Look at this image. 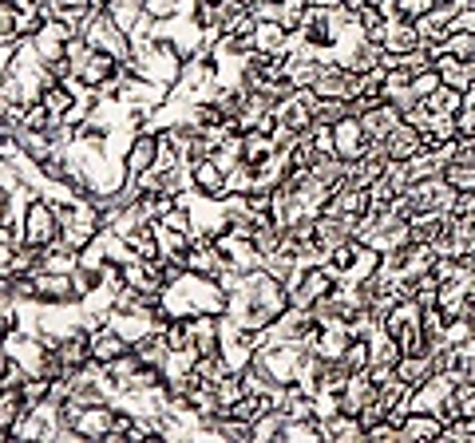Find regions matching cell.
Segmentation results:
<instances>
[{"label": "cell", "instance_id": "cell-1", "mask_svg": "<svg viewBox=\"0 0 475 443\" xmlns=\"http://www.w3.org/2000/svg\"><path fill=\"white\" fill-rule=\"evenodd\" d=\"M163 309L171 317H198V313H211V317H222L230 309V294L218 285V277H206V274H178L175 281H166L163 289Z\"/></svg>", "mask_w": 475, "mask_h": 443}, {"label": "cell", "instance_id": "cell-26", "mask_svg": "<svg viewBox=\"0 0 475 443\" xmlns=\"http://www.w3.org/2000/svg\"><path fill=\"white\" fill-rule=\"evenodd\" d=\"M309 147L317 150V155H336L333 123H313V127H309Z\"/></svg>", "mask_w": 475, "mask_h": 443}, {"label": "cell", "instance_id": "cell-16", "mask_svg": "<svg viewBox=\"0 0 475 443\" xmlns=\"http://www.w3.org/2000/svg\"><path fill=\"white\" fill-rule=\"evenodd\" d=\"M270 155H277L270 131H257V127H254V131H246V135H242V158H246V163L257 167V163H265Z\"/></svg>", "mask_w": 475, "mask_h": 443}, {"label": "cell", "instance_id": "cell-24", "mask_svg": "<svg viewBox=\"0 0 475 443\" xmlns=\"http://www.w3.org/2000/svg\"><path fill=\"white\" fill-rule=\"evenodd\" d=\"M107 16H112L123 32H131L139 20H143V5H139V0H115V5L107 8Z\"/></svg>", "mask_w": 475, "mask_h": 443}, {"label": "cell", "instance_id": "cell-25", "mask_svg": "<svg viewBox=\"0 0 475 443\" xmlns=\"http://www.w3.org/2000/svg\"><path fill=\"white\" fill-rule=\"evenodd\" d=\"M345 365H349V372H364V368H369L372 365V352H369V340H364V337H353L349 340V348H345Z\"/></svg>", "mask_w": 475, "mask_h": 443}, {"label": "cell", "instance_id": "cell-33", "mask_svg": "<svg viewBox=\"0 0 475 443\" xmlns=\"http://www.w3.org/2000/svg\"><path fill=\"white\" fill-rule=\"evenodd\" d=\"M471 258H475V254H471Z\"/></svg>", "mask_w": 475, "mask_h": 443}, {"label": "cell", "instance_id": "cell-31", "mask_svg": "<svg viewBox=\"0 0 475 443\" xmlns=\"http://www.w3.org/2000/svg\"><path fill=\"white\" fill-rule=\"evenodd\" d=\"M139 5H143V13L151 16V20H166V16L178 13V5H183V0H139Z\"/></svg>", "mask_w": 475, "mask_h": 443}, {"label": "cell", "instance_id": "cell-18", "mask_svg": "<svg viewBox=\"0 0 475 443\" xmlns=\"http://www.w3.org/2000/svg\"><path fill=\"white\" fill-rule=\"evenodd\" d=\"M277 123H285V127H293L297 131V135H309V127L317 123V119H313V111L309 107H305L301 104V99H285V104L282 107H277Z\"/></svg>", "mask_w": 475, "mask_h": 443}, {"label": "cell", "instance_id": "cell-12", "mask_svg": "<svg viewBox=\"0 0 475 443\" xmlns=\"http://www.w3.org/2000/svg\"><path fill=\"white\" fill-rule=\"evenodd\" d=\"M28 408L24 404V396H20V388L13 392V388H0V443H13V431H16V424L28 416Z\"/></svg>", "mask_w": 475, "mask_h": 443}, {"label": "cell", "instance_id": "cell-32", "mask_svg": "<svg viewBox=\"0 0 475 443\" xmlns=\"http://www.w3.org/2000/svg\"><path fill=\"white\" fill-rule=\"evenodd\" d=\"M452 32H475V8H463V13H455Z\"/></svg>", "mask_w": 475, "mask_h": 443}, {"label": "cell", "instance_id": "cell-10", "mask_svg": "<svg viewBox=\"0 0 475 443\" xmlns=\"http://www.w3.org/2000/svg\"><path fill=\"white\" fill-rule=\"evenodd\" d=\"M123 163H127V175H143V170H151L158 163V135H151V131H135Z\"/></svg>", "mask_w": 475, "mask_h": 443}, {"label": "cell", "instance_id": "cell-17", "mask_svg": "<svg viewBox=\"0 0 475 443\" xmlns=\"http://www.w3.org/2000/svg\"><path fill=\"white\" fill-rule=\"evenodd\" d=\"M135 357H139V365H155V368H163V360H166V352H171V345H166V337L158 329H151L143 340H135Z\"/></svg>", "mask_w": 475, "mask_h": 443}, {"label": "cell", "instance_id": "cell-20", "mask_svg": "<svg viewBox=\"0 0 475 443\" xmlns=\"http://www.w3.org/2000/svg\"><path fill=\"white\" fill-rule=\"evenodd\" d=\"M254 443H282V428H285V411L282 408H265L254 420Z\"/></svg>", "mask_w": 475, "mask_h": 443}, {"label": "cell", "instance_id": "cell-23", "mask_svg": "<svg viewBox=\"0 0 475 443\" xmlns=\"http://www.w3.org/2000/svg\"><path fill=\"white\" fill-rule=\"evenodd\" d=\"M444 183L455 186L460 194L475 190V163H460V158H455V163H448V167H444Z\"/></svg>", "mask_w": 475, "mask_h": 443}, {"label": "cell", "instance_id": "cell-6", "mask_svg": "<svg viewBox=\"0 0 475 443\" xmlns=\"http://www.w3.org/2000/svg\"><path fill=\"white\" fill-rule=\"evenodd\" d=\"M424 44V36H420V28H416V20H404V16H389V32H384V52H392V56H408L416 52V48Z\"/></svg>", "mask_w": 475, "mask_h": 443}, {"label": "cell", "instance_id": "cell-19", "mask_svg": "<svg viewBox=\"0 0 475 443\" xmlns=\"http://www.w3.org/2000/svg\"><path fill=\"white\" fill-rule=\"evenodd\" d=\"M396 376L404 380V384H424V380L432 376V365H428V352H408V357L396 360Z\"/></svg>", "mask_w": 475, "mask_h": 443}, {"label": "cell", "instance_id": "cell-3", "mask_svg": "<svg viewBox=\"0 0 475 443\" xmlns=\"http://www.w3.org/2000/svg\"><path fill=\"white\" fill-rule=\"evenodd\" d=\"M333 143H336V155L341 158H364L369 155V135H364V123L361 115H345L333 123Z\"/></svg>", "mask_w": 475, "mask_h": 443}, {"label": "cell", "instance_id": "cell-2", "mask_svg": "<svg viewBox=\"0 0 475 443\" xmlns=\"http://www.w3.org/2000/svg\"><path fill=\"white\" fill-rule=\"evenodd\" d=\"M20 230V241H28V246H52L59 238V218H56V206L48 203L44 194H32L24 206V214L16 222Z\"/></svg>", "mask_w": 475, "mask_h": 443}, {"label": "cell", "instance_id": "cell-5", "mask_svg": "<svg viewBox=\"0 0 475 443\" xmlns=\"http://www.w3.org/2000/svg\"><path fill=\"white\" fill-rule=\"evenodd\" d=\"M361 123H364V135H369V143H384V139H389L392 131L404 123V111L396 107V104H389V99H381V104H376L372 111H364Z\"/></svg>", "mask_w": 475, "mask_h": 443}, {"label": "cell", "instance_id": "cell-13", "mask_svg": "<svg viewBox=\"0 0 475 443\" xmlns=\"http://www.w3.org/2000/svg\"><path fill=\"white\" fill-rule=\"evenodd\" d=\"M254 48L265 56H290V28H282V20H262L254 28Z\"/></svg>", "mask_w": 475, "mask_h": 443}, {"label": "cell", "instance_id": "cell-8", "mask_svg": "<svg viewBox=\"0 0 475 443\" xmlns=\"http://www.w3.org/2000/svg\"><path fill=\"white\" fill-rule=\"evenodd\" d=\"M127 352H131V340H127L123 332H115L107 321L92 329V360H99V365H112V360L127 357Z\"/></svg>", "mask_w": 475, "mask_h": 443}, {"label": "cell", "instance_id": "cell-29", "mask_svg": "<svg viewBox=\"0 0 475 443\" xmlns=\"http://www.w3.org/2000/svg\"><path fill=\"white\" fill-rule=\"evenodd\" d=\"M435 87H444V79H440V72H435V68H428V72H416L412 76V92L420 95V99H428Z\"/></svg>", "mask_w": 475, "mask_h": 443}, {"label": "cell", "instance_id": "cell-9", "mask_svg": "<svg viewBox=\"0 0 475 443\" xmlns=\"http://www.w3.org/2000/svg\"><path fill=\"white\" fill-rule=\"evenodd\" d=\"M376 396H381V388L372 384L369 372H353L349 384H345V392H341V411H349V416H361V411L369 408Z\"/></svg>", "mask_w": 475, "mask_h": 443}, {"label": "cell", "instance_id": "cell-21", "mask_svg": "<svg viewBox=\"0 0 475 443\" xmlns=\"http://www.w3.org/2000/svg\"><path fill=\"white\" fill-rule=\"evenodd\" d=\"M40 104L48 107V115H52V119H64L67 111L76 107V92L64 84V79H56V84H48V92H44V99H40Z\"/></svg>", "mask_w": 475, "mask_h": 443}, {"label": "cell", "instance_id": "cell-28", "mask_svg": "<svg viewBox=\"0 0 475 443\" xmlns=\"http://www.w3.org/2000/svg\"><path fill=\"white\" fill-rule=\"evenodd\" d=\"M364 439L369 443H400V428L392 420H376V424L364 428Z\"/></svg>", "mask_w": 475, "mask_h": 443}, {"label": "cell", "instance_id": "cell-4", "mask_svg": "<svg viewBox=\"0 0 475 443\" xmlns=\"http://www.w3.org/2000/svg\"><path fill=\"white\" fill-rule=\"evenodd\" d=\"M36 285H40V305H72V301H79V289H76L72 274L36 269Z\"/></svg>", "mask_w": 475, "mask_h": 443}, {"label": "cell", "instance_id": "cell-14", "mask_svg": "<svg viewBox=\"0 0 475 443\" xmlns=\"http://www.w3.org/2000/svg\"><path fill=\"white\" fill-rule=\"evenodd\" d=\"M191 178H194V190L206 198H226V175L218 170V163L211 155L198 158V163H191Z\"/></svg>", "mask_w": 475, "mask_h": 443}, {"label": "cell", "instance_id": "cell-15", "mask_svg": "<svg viewBox=\"0 0 475 443\" xmlns=\"http://www.w3.org/2000/svg\"><path fill=\"white\" fill-rule=\"evenodd\" d=\"M325 443H361L364 439V424L361 416H349V411H336L333 420H325Z\"/></svg>", "mask_w": 475, "mask_h": 443}, {"label": "cell", "instance_id": "cell-22", "mask_svg": "<svg viewBox=\"0 0 475 443\" xmlns=\"http://www.w3.org/2000/svg\"><path fill=\"white\" fill-rule=\"evenodd\" d=\"M424 107H428V115H460L463 92H455V87H435V92L424 99Z\"/></svg>", "mask_w": 475, "mask_h": 443}, {"label": "cell", "instance_id": "cell-7", "mask_svg": "<svg viewBox=\"0 0 475 443\" xmlns=\"http://www.w3.org/2000/svg\"><path fill=\"white\" fill-rule=\"evenodd\" d=\"M428 439H444V420L435 411H412L400 424V443H428Z\"/></svg>", "mask_w": 475, "mask_h": 443}, {"label": "cell", "instance_id": "cell-11", "mask_svg": "<svg viewBox=\"0 0 475 443\" xmlns=\"http://www.w3.org/2000/svg\"><path fill=\"white\" fill-rule=\"evenodd\" d=\"M384 150H389V158H400V163H408V158H416L424 150V131L404 119V123L396 127L389 139H384Z\"/></svg>", "mask_w": 475, "mask_h": 443}, {"label": "cell", "instance_id": "cell-30", "mask_svg": "<svg viewBox=\"0 0 475 443\" xmlns=\"http://www.w3.org/2000/svg\"><path fill=\"white\" fill-rule=\"evenodd\" d=\"M432 8H435V0H396V16H404V20H420Z\"/></svg>", "mask_w": 475, "mask_h": 443}, {"label": "cell", "instance_id": "cell-27", "mask_svg": "<svg viewBox=\"0 0 475 443\" xmlns=\"http://www.w3.org/2000/svg\"><path fill=\"white\" fill-rule=\"evenodd\" d=\"M265 411V400L262 396H250V392H246L242 400H238V404L230 408V416H238V420H246V424H254L257 416H262Z\"/></svg>", "mask_w": 475, "mask_h": 443}]
</instances>
